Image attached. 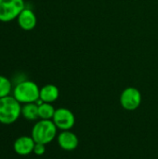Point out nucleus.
<instances>
[{
	"label": "nucleus",
	"mask_w": 158,
	"mask_h": 159,
	"mask_svg": "<svg viewBox=\"0 0 158 159\" xmlns=\"http://www.w3.org/2000/svg\"><path fill=\"white\" fill-rule=\"evenodd\" d=\"M35 142L32 136H20L16 139L13 144V149L15 153L19 156L25 157L34 152Z\"/></svg>",
	"instance_id": "obj_8"
},
{
	"label": "nucleus",
	"mask_w": 158,
	"mask_h": 159,
	"mask_svg": "<svg viewBox=\"0 0 158 159\" xmlns=\"http://www.w3.org/2000/svg\"><path fill=\"white\" fill-rule=\"evenodd\" d=\"M33 153L34 155H36V156H43L46 153V145L43 144V143H35V145H34Z\"/></svg>",
	"instance_id": "obj_14"
},
{
	"label": "nucleus",
	"mask_w": 158,
	"mask_h": 159,
	"mask_svg": "<svg viewBox=\"0 0 158 159\" xmlns=\"http://www.w3.org/2000/svg\"><path fill=\"white\" fill-rule=\"evenodd\" d=\"M21 103L12 95L0 99V123L11 125L21 116Z\"/></svg>",
	"instance_id": "obj_2"
},
{
	"label": "nucleus",
	"mask_w": 158,
	"mask_h": 159,
	"mask_svg": "<svg viewBox=\"0 0 158 159\" xmlns=\"http://www.w3.org/2000/svg\"><path fill=\"white\" fill-rule=\"evenodd\" d=\"M21 116L30 121H34L39 118L38 116V105L35 102L25 103L21 106Z\"/></svg>",
	"instance_id": "obj_11"
},
{
	"label": "nucleus",
	"mask_w": 158,
	"mask_h": 159,
	"mask_svg": "<svg viewBox=\"0 0 158 159\" xmlns=\"http://www.w3.org/2000/svg\"><path fill=\"white\" fill-rule=\"evenodd\" d=\"M57 130L58 129L52 120L40 119L34 125L31 136L35 143L47 145L56 138Z\"/></svg>",
	"instance_id": "obj_3"
},
{
	"label": "nucleus",
	"mask_w": 158,
	"mask_h": 159,
	"mask_svg": "<svg viewBox=\"0 0 158 159\" xmlns=\"http://www.w3.org/2000/svg\"><path fill=\"white\" fill-rule=\"evenodd\" d=\"M25 8L24 0H0V21L9 22Z\"/></svg>",
	"instance_id": "obj_4"
},
{
	"label": "nucleus",
	"mask_w": 158,
	"mask_h": 159,
	"mask_svg": "<svg viewBox=\"0 0 158 159\" xmlns=\"http://www.w3.org/2000/svg\"><path fill=\"white\" fill-rule=\"evenodd\" d=\"M142 103L141 91L133 87L125 89L120 95V104L127 111H135Z\"/></svg>",
	"instance_id": "obj_5"
},
{
	"label": "nucleus",
	"mask_w": 158,
	"mask_h": 159,
	"mask_svg": "<svg viewBox=\"0 0 158 159\" xmlns=\"http://www.w3.org/2000/svg\"><path fill=\"white\" fill-rule=\"evenodd\" d=\"M57 142L59 146L64 151H74L79 143L76 134L71 130H61L57 136Z\"/></svg>",
	"instance_id": "obj_7"
},
{
	"label": "nucleus",
	"mask_w": 158,
	"mask_h": 159,
	"mask_svg": "<svg viewBox=\"0 0 158 159\" xmlns=\"http://www.w3.org/2000/svg\"><path fill=\"white\" fill-rule=\"evenodd\" d=\"M52 121L58 129L70 130L75 124V116L71 110L61 107L56 109Z\"/></svg>",
	"instance_id": "obj_6"
},
{
	"label": "nucleus",
	"mask_w": 158,
	"mask_h": 159,
	"mask_svg": "<svg viewBox=\"0 0 158 159\" xmlns=\"http://www.w3.org/2000/svg\"><path fill=\"white\" fill-rule=\"evenodd\" d=\"M59 96H60V90L55 85L47 84L40 89L39 99L43 102L53 103L58 100Z\"/></svg>",
	"instance_id": "obj_10"
},
{
	"label": "nucleus",
	"mask_w": 158,
	"mask_h": 159,
	"mask_svg": "<svg viewBox=\"0 0 158 159\" xmlns=\"http://www.w3.org/2000/svg\"><path fill=\"white\" fill-rule=\"evenodd\" d=\"M56 109L52 105V103L43 102L38 105V116L40 119L44 120H52Z\"/></svg>",
	"instance_id": "obj_12"
},
{
	"label": "nucleus",
	"mask_w": 158,
	"mask_h": 159,
	"mask_svg": "<svg viewBox=\"0 0 158 159\" xmlns=\"http://www.w3.org/2000/svg\"><path fill=\"white\" fill-rule=\"evenodd\" d=\"M17 21H18V25L22 30L32 31L36 26L37 19H36L34 12L31 8L25 7V8L18 16Z\"/></svg>",
	"instance_id": "obj_9"
},
{
	"label": "nucleus",
	"mask_w": 158,
	"mask_h": 159,
	"mask_svg": "<svg viewBox=\"0 0 158 159\" xmlns=\"http://www.w3.org/2000/svg\"><path fill=\"white\" fill-rule=\"evenodd\" d=\"M12 96L21 104L36 102L40 96V88L31 80H23L15 84Z\"/></svg>",
	"instance_id": "obj_1"
},
{
	"label": "nucleus",
	"mask_w": 158,
	"mask_h": 159,
	"mask_svg": "<svg viewBox=\"0 0 158 159\" xmlns=\"http://www.w3.org/2000/svg\"><path fill=\"white\" fill-rule=\"evenodd\" d=\"M12 82L7 77L0 75V99L10 95L12 92Z\"/></svg>",
	"instance_id": "obj_13"
}]
</instances>
